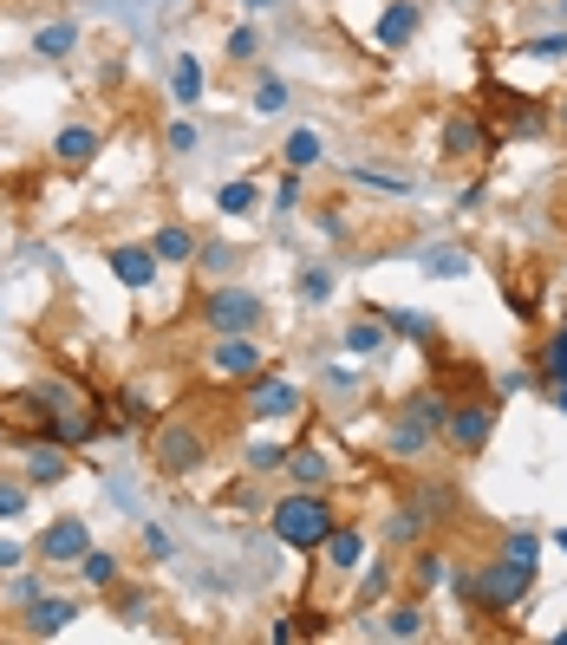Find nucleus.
Wrapping results in <instances>:
<instances>
[{
	"mask_svg": "<svg viewBox=\"0 0 567 645\" xmlns=\"http://www.w3.org/2000/svg\"><path fill=\"white\" fill-rule=\"evenodd\" d=\"M528 587H535V568L528 561H515V555H496V561H483V568H463L450 573V593L470 606V613H515L522 600H528Z\"/></svg>",
	"mask_w": 567,
	"mask_h": 645,
	"instance_id": "nucleus-1",
	"label": "nucleus"
},
{
	"mask_svg": "<svg viewBox=\"0 0 567 645\" xmlns=\"http://www.w3.org/2000/svg\"><path fill=\"white\" fill-rule=\"evenodd\" d=\"M268 528H275V541L293 548V555H320L327 535L340 528V508H333L327 490H287V496L268 508Z\"/></svg>",
	"mask_w": 567,
	"mask_h": 645,
	"instance_id": "nucleus-2",
	"label": "nucleus"
},
{
	"mask_svg": "<svg viewBox=\"0 0 567 645\" xmlns=\"http://www.w3.org/2000/svg\"><path fill=\"white\" fill-rule=\"evenodd\" d=\"M210 430L190 424V418H163V424L150 430V470L163 476V483H183V476H196L203 463H210Z\"/></svg>",
	"mask_w": 567,
	"mask_h": 645,
	"instance_id": "nucleus-3",
	"label": "nucleus"
},
{
	"mask_svg": "<svg viewBox=\"0 0 567 645\" xmlns=\"http://www.w3.org/2000/svg\"><path fill=\"white\" fill-rule=\"evenodd\" d=\"M457 456H477L490 437H496V405L490 398H457L450 405V418H443V430H437Z\"/></svg>",
	"mask_w": 567,
	"mask_h": 645,
	"instance_id": "nucleus-4",
	"label": "nucleus"
},
{
	"mask_svg": "<svg viewBox=\"0 0 567 645\" xmlns=\"http://www.w3.org/2000/svg\"><path fill=\"white\" fill-rule=\"evenodd\" d=\"M210 372L215 378H228V385H248V378H261L268 372V353L255 346V333H210Z\"/></svg>",
	"mask_w": 567,
	"mask_h": 645,
	"instance_id": "nucleus-5",
	"label": "nucleus"
},
{
	"mask_svg": "<svg viewBox=\"0 0 567 645\" xmlns=\"http://www.w3.org/2000/svg\"><path fill=\"white\" fill-rule=\"evenodd\" d=\"M203 326L210 333H255L261 326V293L255 287H215V293H203Z\"/></svg>",
	"mask_w": 567,
	"mask_h": 645,
	"instance_id": "nucleus-6",
	"label": "nucleus"
},
{
	"mask_svg": "<svg viewBox=\"0 0 567 645\" xmlns=\"http://www.w3.org/2000/svg\"><path fill=\"white\" fill-rule=\"evenodd\" d=\"M92 548V528H85V515H60V522H46L40 528V541H33V555L46 561V568H78V555Z\"/></svg>",
	"mask_w": 567,
	"mask_h": 645,
	"instance_id": "nucleus-7",
	"label": "nucleus"
},
{
	"mask_svg": "<svg viewBox=\"0 0 567 645\" xmlns=\"http://www.w3.org/2000/svg\"><path fill=\"white\" fill-rule=\"evenodd\" d=\"M20 463H26L20 476H26L33 490H53V483H66V476H72V450L60 443V437H33Z\"/></svg>",
	"mask_w": 567,
	"mask_h": 645,
	"instance_id": "nucleus-8",
	"label": "nucleus"
},
{
	"mask_svg": "<svg viewBox=\"0 0 567 645\" xmlns=\"http://www.w3.org/2000/svg\"><path fill=\"white\" fill-rule=\"evenodd\" d=\"M105 268L131 287V293H150L163 261H157V248H143V241H118V248H105Z\"/></svg>",
	"mask_w": 567,
	"mask_h": 645,
	"instance_id": "nucleus-9",
	"label": "nucleus"
},
{
	"mask_svg": "<svg viewBox=\"0 0 567 645\" xmlns=\"http://www.w3.org/2000/svg\"><path fill=\"white\" fill-rule=\"evenodd\" d=\"M490 131H483V118L477 111H450L443 118V157H457V163H483L490 157Z\"/></svg>",
	"mask_w": 567,
	"mask_h": 645,
	"instance_id": "nucleus-10",
	"label": "nucleus"
},
{
	"mask_svg": "<svg viewBox=\"0 0 567 645\" xmlns=\"http://www.w3.org/2000/svg\"><path fill=\"white\" fill-rule=\"evenodd\" d=\"M248 411H255L261 424H275V418H293V411H300V385H287V378H275V372L248 378Z\"/></svg>",
	"mask_w": 567,
	"mask_h": 645,
	"instance_id": "nucleus-11",
	"label": "nucleus"
},
{
	"mask_svg": "<svg viewBox=\"0 0 567 645\" xmlns=\"http://www.w3.org/2000/svg\"><path fill=\"white\" fill-rule=\"evenodd\" d=\"M490 105L502 111V131H515V138H542L548 131V105H535L528 92H496L490 85Z\"/></svg>",
	"mask_w": 567,
	"mask_h": 645,
	"instance_id": "nucleus-12",
	"label": "nucleus"
},
{
	"mask_svg": "<svg viewBox=\"0 0 567 645\" xmlns=\"http://www.w3.org/2000/svg\"><path fill=\"white\" fill-rule=\"evenodd\" d=\"M72 620H78V606H72V600H60V593H53V600L40 593L33 606H20V633H26V639H60Z\"/></svg>",
	"mask_w": 567,
	"mask_h": 645,
	"instance_id": "nucleus-13",
	"label": "nucleus"
},
{
	"mask_svg": "<svg viewBox=\"0 0 567 645\" xmlns=\"http://www.w3.org/2000/svg\"><path fill=\"white\" fill-rule=\"evenodd\" d=\"M418 26H425V13H418L411 0H392V7L378 13V46H385V53H405V46L418 40Z\"/></svg>",
	"mask_w": 567,
	"mask_h": 645,
	"instance_id": "nucleus-14",
	"label": "nucleus"
},
{
	"mask_svg": "<svg viewBox=\"0 0 567 645\" xmlns=\"http://www.w3.org/2000/svg\"><path fill=\"white\" fill-rule=\"evenodd\" d=\"M320 555H327V573H359V561H365V528L340 515V528L327 535V548H320Z\"/></svg>",
	"mask_w": 567,
	"mask_h": 645,
	"instance_id": "nucleus-15",
	"label": "nucleus"
},
{
	"mask_svg": "<svg viewBox=\"0 0 567 645\" xmlns=\"http://www.w3.org/2000/svg\"><path fill=\"white\" fill-rule=\"evenodd\" d=\"M281 470L293 476V490H327V483H333V463H327V450H313V443H293Z\"/></svg>",
	"mask_w": 567,
	"mask_h": 645,
	"instance_id": "nucleus-16",
	"label": "nucleus"
},
{
	"mask_svg": "<svg viewBox=\"0 0 567 645\" xmlns=\"http://www.w3.org/2000/svg\"><path fill=\"white\" fill-rule=\"evenodd\" d=\"M430 437H437V430H430L411 405H398V418H392V430H385V450H392V456H418Z\"/></svg>",
	"mask_w": 567,
	"mask_h": 645,
	"instance_id": "nucleus-17",
	"label": "nucleus"
},
{
	"mask_svg": "<svg viewBox=\"0 0 567 645\" xmlns=\"http://www.w3.org/2000/svg\"><path fill=\"white\" fill-rule=\"evenodd\" d=\"M98 131H92V125H66V131H60V138H53V157H60V163H66V170H85V163H92V157H98Z\"/></svg>",
	"mask_w": 567,
	"mask_h": 645,
	"instance_id": "nucleus-18",
	"label": "nucleus"
},
{
	"mask_svg": "<svg viewBox=\"0 0 567 645\" xmlns=\"http://www.w3.org/2000/svg\"><path fill=\"white\" fill-rule=\"evenodd\" d=\"M72 46H78V20H46V26H33V60H72Z\"/></svg>",
	"mask_w": 567,
	"mask_h": 645,
	"instance_id": "nucleus-19",
	"label": "nucleus"
},
{
	"mask_svg": "<svg viewBox=\"0 0 567 645\" xmlns=\"http://www.w3.org/2000/svg\"><path fill=\"white\" fill-rule=\"evenodd\" d=\"M78 580L98 587V593H111V587L125 580V561H118L111 548H85V555H78Z\"/></svg>",
	"mask_w": 567,
	"mask_h": 645,
	"instance_id": "nucleus-20",
	"label": "nucleus"
},
{
	"mask_svg": "<svg viewBox=\"0 0 567 645\" xmlns=\"http://www.w3.org/2000/svg\"><path fill=\"white\" fill-rule=\"evenodd\" d=\"M150 248H157V261H176V268H183V261H196V255H203V248H196V235H190V228H183V222H163V228H157V235H150Z\"/></svg>",
	"mask_w": 567,
	"mask_h": 645,
	"instance_id": "nucleus-21",
	"label": "nucleus"
},
{
	"mask_svg": "<svg viewBox=\"0 0 567 645\" xmlns=\"http://www.w3.org/2000/svg\"><path fill=\"white\" fill-rule=\"evenodd\" d=\"M378 633H385V639H425V606H418V600H398V606H385Z\"/></svg>",
	"mask_w": 567,
	"mask_h": 645,
	"instance_id": "nucleus-22",
	"label": "nucleus"
},
{
	"mask_svg": "<svg viewBox=\"0 0 567 645\" xmlns=\"http://www.w3.org/2000/svg\"><path fill=\"white\" fill-rule=\"evenodd\" d=\"M385 333H392V326H385V320H378V313L365 307V313H359L353 326H346V353H359V358L385 353Z\"/></svg>",
	"mask_w": 567,
	"mask_h": 645,
	"instance_id": "nucleus-23",
	"label": "nucleus"
},
{
	"mask_svg": "<svg viewBox=\"0 0 567 645\" xmlns=\"http://www.w3.org/2000/svg\"><path fill=\"white\" fill-rule=\"evenodd\" d=\"M170 98H176V105H196V98H203V60H196V53H176V66H170Z\"/></svg>",
	"mask_w": 567,
	"mask_h": 645,
	"instance_id": "nucleus-24",
	"label": "nucleus"
},
{
	"mask_svg": "<svg viewBox=\"0 0 567 645\" xmlns=\"http://www.w3.org/2000/svg\"><path fill=\"white\" fill-rule=\"evenodd\" d=\"M535 378H542V385H561L567 378V326H555V333L542 340V353H535Z\"/></svg>",
	"mask_w": 567,
	"mask_h": 645,
	"instance_id": "nucleus-25",
	"label": "nucleus"
},
{
	"mask_svg": "<svg viewBox=\"0 0 567 645\" xmlns=\"http://www.w3.org/2000/svg\"><path fill=\"white\" fill-rule=\"evenodd\" d=\"M320 157H327L320 131H307V125H300V131H287V143H281V163H287V170H313Z\"/></svg>",
	"mask_w": 567,
	"mask_h": 645,
	"instance_id": "nucleus-26",
	"label": "nucleus"
},
{
	"mask_svg": "<svg viewBox=\"0 0 567 645\" xmlns=\"http://www.w3.org/2000/svg\"><path fill=\"white\" fill-rule=\"evenodd\" d=\"M255 203H261V183H255V176H235V183H222V196H215L222 215H248Z\"/></svg>",
	"mask_w": 567,
	"mask_h": 645,
	"instance_id": "nucleus-27",
	"label": "nucleus"
},
{
	"mask_svg": "<svg viewBox=\"0 0 567 645\" xmlns=\"http://www.w3.org/2000/svg\"><path fill=\"white\" fill-rule=\"evenodd\" d=\"M346 176H353V183H372V190H385V196H411V176H392V170H378V163H353Z\"/></svg>",
	"mask_w": 567,
	"mask_h": 645,
	"instance_id": "nucleus-28",
	"label": "nucleus"
},
{
	"mask_svg": "<svg viewBox=\"0 0 567 645\" xmlns=\"http://www.w3.org/2000/svg\"><path fill=\"white\" fill-rule=\"evenodd\" d=\"M111 405H118V424H131V430H150V398H143V385H125V391H118Z\"/></svg>",
	"mask_w": 567,
	"mask_h": 645,
	"instance_id": "nucleus-29",
	"label": "nucleus"
},
{
	"mask_svg": "<svg viewBox=\"0 0 567 645\" xmlns=\"http://www.w3.org/2000/svg\"><path fill=\"white\" fill-rule=\"evenodd\" d=\"M425 515H418V508H398V515H392V522H385V541H392V548H405V541H425Z\"/></svg>",
	"mask_w": 567,
	"mask_h": 645,
	"instance_id": "nucleus-30",
	"label": "nucleus"
},
{
	"mask_svg": "<svg viewBox=\"0 0 567 645\" xmlns=\"http://www.w3.org/2000/svg\"><path fill=\"white\" fill-rule=\"evenodd\" d=\"M372 313H378V320H385L392 333H405V340H425V333H430L425 313H405V307H378V300H372Z\"/></svg>",
	"mask_w": 567,
	"mask_h": 645,
	"instance_id": "nucleus-31",
	"label": "nucleus"
},
{
	"mask_svg": "<svg viewBox=\"0 0 567 645\" xmlns=\"http://www.w3.org/2000/svg\"><path fill=\"white\" fill-rule=\"evenodd\" d=\"M111 606H118V620H131V626H138L143 613H150V593H143V587H125V580H118V587H111Z\"/></svg>",
	"mask_w": 567,
	"mask_h": 645,
	"instance_id": "nucleus-32",
	"label": "nucleus"
},
{
	"mask_svg": "<svg viewBox=\"0 0 567 645\" xmlns=\"http://www.w3.org/2000/svg\"><path fill=\"white\" fill-rule=\"evenodd\" d=\"M248 98H255V111H287V85H281V78H275V72H261Z\"/></svg>",
	"mask_w": 567,
	"mask_h": 645,
	"instance_id": "nucleus-33",
	"label": "nucleus"
},
{
	"mask_svg": "<svg viewBox=\"0 0 567 645\" xmlns=\"http://www.w3.org/2000/svg\"><path fill=\"white\" fill-rule=\"evenodd\" d=\"M26 476H0V522H13V515H26Z\"/></svg>",
	"mask_w": 567,
	"mask_h": 645,
	"instance_id": "nucleus-34",
	"label": "nucleus"
},
{
	"mask_svg": "<svg viewBox=\"0 0 567 645\" xmlns=\"http://www.w3.org/2000/svg\"><path fill=\"white\" fill-rule=\"evenodd\" d=\"M411 580H418V587H443V580H450V561H443L437 548H425V555L411 561Z\"/></svg>",
	"mask_w": 567,
	"mask_h": 645,
	"instance_id": "nucleus-35",
	"label": "nucleus"
},
{
	"mask_svg": "<svg viewBox=\"0 0 567 645\" xmlns=\"http://www.w3.org/2000/svg\"><path fill=\"white\" fill-rule=\"evenodd\" d=\"M228 60H235V66H255V60H261V33H255V26H235V33H228Z\"/></svg>",
	"mask_w": 567,
	"mask_h": 645,
	"instance_id": "nucleus-36",
	"label": "nucleus"
},
{
	"mask_svg": "<svg viewBox=\"0 0 567 645\" xmlns=\"http://www.w3.org/2000/svg\"><path fill=\"white\" fill-rule=\"evenodd\" d=\"M425 268L437 275V281H457V275H470V255H463V248H437Z\"/></svg>",
	"mask_w": 567,
	"mask_h": 645,
	"instance_id": "nucleus-37",
	"label": "nucleus"
},
{
	"mask_svg": "<svg viewBox=\"0 0 567 645\" xmlns=\"http://www.w3.org/2000/svg\"><path fill=\"white\" fill-rule=\"evenodd\" d=\"M522 53H535V60H561L567 53V26L561 33H535V40H522Z\"/></svg>",
	"mask_w": 567,
	"mask_h": 645,
	"instance_id": "nucleus-38",
	"label": "nucleus"
},
{
	"mask_svg": "<svg viewBox=\"0 0 567 645\" xmlns=\"http://www.w3.org/2000/svg\"><path fill=\"white\" fill-rule=\"evenodd\" d=\"M293 633H307V639H327V633H333V620H327L320 606H300V613H293Z\"/></svg>",
	"mask_w": 567,
	"mask_h": 645,
	"instance_id": "nucleus-39",
	"label": "nucleus"
},
{
	"mask_svg": "<svg viewBox=\"0 0 567 645\" xmlns=\"http://www.w3.org/2000/svg\"><path fill=\"white\" fill-rule=\"evenodd\" d=\"M138 548L150 555V561H170V535H163L157 522H143V528H138Z\"/></svg>",
	"mask_w": 567,
	"mask_h": 645,
	"instance_id": "nucleus-40",
	"label": "nucleus"
},
{
	"mask_svg": "<svg viewBox=\"0 0 567 645\" xmlns=\"http://www.w3.org/2000/svg\"><path fill=\"white\" fill-rule=\"evenodd\" d=\"M385 587H392V568H372L365 580H359V606H378V600H385Z\"/></svg>",
	"mask_w": 567,
	"mask_h": 645,
	"instance_id": "nucleus-41",
	"label": "nucleus"
},
{
	"mask_svg": "<svg viewBox=\"0 0 567 645\" xmlns=\"http://www.w3.org/2000/svg\"><path fill=\"white\" fill-rule=\"evenodd\" d=\"M281 463H287L281 443H255V450H248V470H255V476H261V470H281Z\"/></svg>",
	"mask_w": 567,
	"mask_h": 645,
	"instance_id": "nucleus-42",
	"label": "nucleus"
},
{
	"mask_svg": "<svg viewBox=\"0 0 567 645\" xmlns=\"http://www.w3.org/2000/svg\"><path fill=\"white\" fill-rule=\"evenodd\" d=\"M7 600H13V606H33V600H40V573H20V580H7Z\"/></svg>",
	"mask_w": 567,
	"mask_h": 645,
	"instance_id": "nucleus-43",
	"label": "nucleus"
},
{
	"mask_svg": "<svg viewBox=\"0 0 567 645\" xmlns=\"http://www.w3.org/2000/svg\"><path fill=\"white\" fill-rule=\"evenodd\" d=\"M163 143H170V150H176V157H190V150H196V125H183V118H176V125H170V131H163Z\"/></svg>",
	"mask_w": 567,
	"mask_h": 645,
	"instance_id": "nucleus-44",
	"label": "nucleus"
},
{
	"mask_svg": "<svg viewBox=\"0 0 567 645\" xmlns=\"http://www.w3.org/2000/svg\"><path fill=\"white\" fill-rule=\"evenodd\" d=\"M300 293H307V300H327V293H333V275H327V268H307V275H300Z\"/></svg>",
	"mask_w": 567,
	"mask_h": 645,
	"instance_id": "nucleus-45",
	"label": "nucleus"
},
{
	"mask_svg": "<svg viewBox=\"0 0 567 645\" xmlns=\"http://www.w3.org/2000/svg\"><path fill=\"white\" fill-rule=\"evenodd\" d=\"M502 555H515V561H528V568H535L542 541H535V535H509V541H502Z\"/></svg>",
	"mask_w": 567,
	"mask_h": 645,
	"instance_id": "nucleus-46",
	"label": "nucleus"
},
{
	"mask_svg": "<svg viewBox=\"0 0 567 645\" xmlns=\"http://www.w3.org/2000/svg\"><path fill=\"white\" fill-rule=\"evenodd\" d=\"M275 209H300V170H287L281 190H275Z\"/></svg>",
	"mask_w": 567,
	"mask_h": 645,
	"instance_id": "nucleus-47",
	"label": "nucleus"
},
{
	"mask_svg": "<svg viewBox=\"0 0 567 645\" xmlns=\"http://www.w3.org/2000/svg\"><path fill=\"white\" fill-rule=\"evenodd\" d=\"M20 568V541H0V573H13Z\"/></svg>",
	"mask_w": 567,
	"mask_h": 645,
	"instance_id": "nucleus-48",
	"label": "nucleus"
},
{
	"mask_svg": "<svg viewBox=\"0 0 567 645\" xmlns=\"http://www.w3.org/2000/svg\"><path fill=\"white\" fill-rule=\"evenodd\" d=\"M555 411H567V378L555 385Z\"/></svg>",
	"mask_w": 567,
	"mask_h": 645,
	"instance_id": "nucleus-49",
	"label": "nucleus"
},
{
	"mask_svg": "<svg viewBox=\"0 0 567 645\" xmlns=\"http://www.w3.org/2000/svg\"><path fill=\"white\" fill-rule=\"evenodd\" d=\"M242 7H255V13H268V7H281V0H242Z\"/></svg>",
	"mask_w": 567,
	"mask_h": 645,
	"instance_id": "nucleus-50",
	"label": "nucleus"
},
{
	"mask_svg": "<svg viewBox=\"0 0 567 645\" xmlns=\"http://www.w3.org/2000/svg\"><path fill=\"white\" fill-rule=\"evenodd\" d=\"M555 548H561V555H567V528H555Z\"/></svg>",
	"mask_w": 567,
	"mask_h": 645,
	"instance_id": "nucleus-51",
	"label": "nucleus"
},
{
	"mask_svg": "<svg viewBox=\"0 0 567 645\" xmlns=\"http://www.w3.org/2000/svg\"><path fill=\"white\" fill-rule=\"evenodd\" d=\"M555 645H567V626H561V633H555Z\"/></svg>",
	"mask_w": 567,
	"mask_h": 645,
	"instance_id": "nucleus-52",
	"label": "nucleus"
},
{
	"mask_svg": "<svg viewBox=\"0 0 567 645\" xmlns=\"http://www.w3.org/2000/svg\"><path fill=\"white\" fill-rule=\"evenodd\" d=\"M555 7H561V20H567V0H555Z\"/></svg>",
	"mask_w": 567,
	"mask_h": 645,
	"instance_id": "nucleus-53",
	"label": "nucleus"
},
{
	"mask_svg": "<svg viewBox=\"0 0 567 645\" xmlns=\"http://www.w3.org/2000/svg\"><path fill=\"white\" fill-rule=\"evenodd\" d=\"M450 7H463V0H450Z\"/></svg>",
	"mask_w": 567,
	"mask_h": 645,
	"instance_id": "nucleus-54",
	"label": "nucleus"
},
{
	"mask_svg": "<svg viewBox=\"0 0 567 645\" xmlns=\"http://www.w3.org/2000/svg\"><path fill=\"white\" fill-rule=\"evenodd\" d=\"M0 424H7V418H0Z\"/></svg>",
	"mask_w": 567,
	"mask_h": 645,
	"instance_id": "nucleus-55",
	"label": "nucleus"
}]
</instances>
